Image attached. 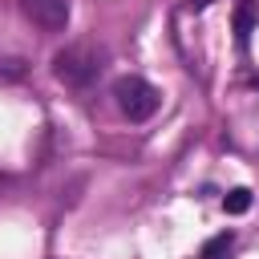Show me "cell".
Returning <instances> with one entry per match:
<instances>
[{
  "label": "cell",
  "instance_id": "obj_3",
  "mask_svg": "<svg viewBox=\"0 0 259 259\" xmlns=\"http://www.w3.org/2000/svg\"><path fill=\"white\" fill-rule=\"evenodd\" d=\"M20 12L40 24L45 32H65L69 28V0H20Z\"/></svg>",
  "mask_w": 259,
  "mask_h": 259
},
{
  "label": "cell",
  "instance_id": "obj_6",
  "mask_svg": "<svg viewBox=\"0 0 259 259\" xmlns=\"http://www.w3.org/2000/svg\"><path fill=\"white\" fill-rule=\"evenodd\" d=\"M231 243H235V235L231 231H223V235H214L206 247H202V259H219L223 251H231Z\"/></svg>",
  "mask_w": 259,
  "mask_h": 259
},
{
  "label": "cell",
  "instance_id": "obj_2",
  "mask_svg": "<svg viewBox=\"0 0 259 259\" xmlns=\"http://www.w3.org/2000/svg\"><path fill=\"white\" fill-rule=\"evenodd\" d=\"M113 101L130 121H146L158 113V89L142 77H117L113 81Z\"/></svg>",
  "mask_w": 259,
  "mask_h": 259
},
{
  "label": "cell",
  "instance_id": "obj_7",
  "mask_svg": "<svg viewBox=\"0 0 259 259\" xmlns=\"http://www.w3.org/2000/svg\"><path fill=\"white\" fill-rule=\"evenodd\" d=\"M255 85H259V81H255Z\"/></svg>",
  "mask_w": 259,
  "mask_h": 259
},
{
  "label": "cell",
  "instance_id": "obj_4",
  "mask_svg": "<svg viewBox=\"0 0 259 259\" xmlns=\"http://www.w3.org/2000/svg\"><path fill=\"white\" fill-rule=\"evenodd\" d=\"M223 210H227V214H247V210H251V190H247V186L227 190V194H223Z\"/></svg>",
  "mask_w": 259,
  "mask_h": 259
},
{
  "label": "cell",
  "instance_id": "obj_1",
  "mask_svg": "<svg viewBox=\"0 0 259 259\" xmlns=\"http://www.w3.org/2000/svg\"><path fill=\"white\" fill-rule=\"evenodd\" d=\"M97 69H101V53L89 40H73V45H65V49L53 53V77L61 85L81 89V85H89L97 77Z\"/></svg>",
  "mask_w": 259,
  "mask_h": 259
},
{
  "label": "cell",
  "instance_id": "obj_5",
  "mask_svg": "<svg viewBox=\"0 0 259 259\" xmlns=\"http://www.w3.org/2000/svg\"><path fill=\"white\" fill-rule=\"evenodd\" d=\"M251 28H255V8L251 4H239L235 8V36H239V45L251 40Z\"/></svg>",
  "mask_w": 259,
  "mask_h": 259
}]
</instances>
